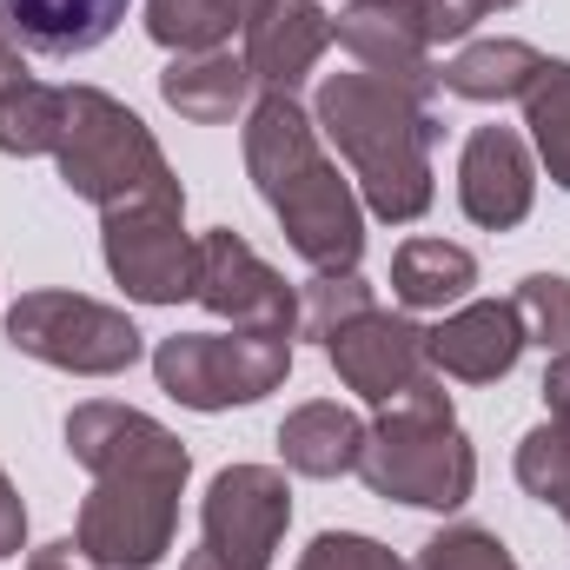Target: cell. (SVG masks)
I'll use <instances>...</instances> for the list:
<instances>
[{"label": "cell", "instance_id": "cell-19", "mask_svg": "<svg viewBox=\"0 0 570 570\" xmlns=\"http://www.w3.org/2000/svg\"><path fill=\"white\" fill-rule=\"evenodd\" d=\"M544 405H551V425H538L518 444V484L544 504H564L570 498V352L551 358L544 372Z\"/></svg>", "mask_w": 570, "mask_h": 570}, {"label": "cell", "instance_id": "cell-25", "mask_svg": "<svg viewBox=\"0 0 570 570\" xmlns=\"http://www.w3.org/2000/svg\"><path fill=\"white\" fill-rule=\"evenodd\" d=\"M518 318H524V338L544 345V352H570V279L564 273H531L518 285Z\"/></svg>", "mask_w": 570, "mask_h": 570}, {"label": "cell", "instance_id": "cell-30", "mask_svg": "<svg viewBox=\"0 0 570 570\" xmlns=\"http://www.w3.org/2000/svg\"><path fill=\"white\" fill-rule=\"evenodd\" d=\"M20 538H27V504H20V491L7 484V471H0V564L20 551Z\"/></svg>", "mask_w": 570, "mask_h": 570}, {"label": "cell", "instance_id": "cell-26", "mask_svg": "<svg viewBox=\"0 0 570 570\" xmlns=\"http://www.w3.org/2000/svg\"><path fill=\"white\" fill-rule=\"evenodd\" d=\"M372 305V285L358 279V273H318V279L305 285V305H298V325H305V338H332L352 312H365Z\"/></svg>", "mask_w": 570, "mask_h": 570}, {"label": "cell", "instance_id": "cell-1", "mask_svg": "<svg viewBox=\"0 0 570 570\" xmlns=\"http://www.w3.org/2000/svg\"><path fill=\"white\" fill-rule=\"evenodd\" d=\"M67 451L94 471V498L80 504L73 544L100 570H153L173 551L179 491H186V444L134 405H73Z\"/></svg>", "mask_w": 570, "mask_h": 570}, {"label": "cell", "instance_id": "cell-5", "mask_svg": "<svg viewBox=\"0 0 570 570\" xmlns=\"http://www.w3.org/2000/svg\"><path fill=\"white\" fill-rule=\"evenodd\" d=\"M358 478L379 498L419 504V511H458L478 484V451L451 419V399L438 379H412L392 405H379V425L365 431Z\"/></svg>", "mask_w": 570, "mask_h": 570}, {"label": "cell", "instance_id": "cell-18", "mask_svg": "<svg viewBox=\"0 0 570 570\" xmlns=\"http://www.w3.org/2000/svg\"><path fill=\"white\" fill-rule=\"evenodd\" d=\"M365 419L345 405H298L279 425V458L298 478H345L365 458Z\"/></svg>", "mask_w": 570, "mask_h": 570}, {"label": "cell", "instance_id": "cell-7", "mask_svg": "<svg viewBox=\"0 0 570 570\" xmlns=\"http://www.w3.org/2000/svg\"><path fill=\"white\" fill-rule=\"evenodd\" d=\"M7 338L13 352L40 358V365H60V372H80V379H114L140 358V325L100 298H80V292H27L7 305Z\"/></svg>", "mask_w": 570, "mask_h": 570}, {"label": "cell", "instance_id": "cell-10", "mask_svg": "<svg viewBox=\"0 0 570 570\" xmlns=\"http://www.w3.org/2000/svg\"><path fill=\"white\" fill-rule=\"evenodd\" d=\"M193 298H199L213 318H233L239 332H298V298H292V285H285L239 233H206V239H199Z\"/></svg>", "mask_w": 570, "mask_h": 570}, {"label": "cell", "instance_id": "cell-34", "mask_svg": "<svg viewBox=\"0 0 570 570\" xmlns=\"http://www.w3.org/2000/svg\"><path fill=\"white\" fill-rule=\"evenodd\" d=\"M558 511H564V524H570V498H564V504H558Z\"/></svg>", "mask_w": 570, "mask_h": 570}, {"label": "cell", "instance_id": "cell-8", "mask_svg": "<svg viewBox=\"0 0 570 570\" xmlns=\"http://www.w3.org/2000/svg\"><path fill=\"white\" fill-rule=\"evenodd\" d=\"M285 524H292V484L273 464H226L199 504V551L179 570H273Z\"/></svg>", "mask_w": 570, "mask_h": 570}, {"label": "cell", "instance_id": "cell-24", "mask_svg": "<svg viewBox=\"0 0 570 570\" xmlns=\"http://www.w3.org/2000/svg\"><path fill=\"white\" fill-rule=\"evenodd\" d=\"M53 134H60V87L33 80V73H13L0 80V153H53Z\"/></svg>", "mask_w": 570, "mask_h": 570}, {"label": "cell", "instance_id": "cell-17", "mask_svg": "<svg viewBox=\"0 0 570 570\" xmlns=\"http://www.w3.org/2000/svg\"><path fill=\"white\" fill-rule=\"evenodd\" d=\"M159 94L179 120H199V127H226L233 114H246V94H253V73L246 60H233L226 47L213 53H179L166 73H159Z\"/></svg>", "mask_w": 570, "mask_h": 570}, {"label": "cell", "instance_id": "cell-4", "mask_svg": "<svg viewBox=\"0 0 570 570\" xmlns=\"http://www.w3.org/2000/svg\"><path fill=\"white\" fill-rule=\"evenodd\" d=\"M53 166H60L67 193H80L100 213H120V206H186L159 140L146 134V120L134 107H120L114 94H100V87H60Z\"/></svg>", "mask_w": 570, "mask_h": 570}, {"label": "cell", "instance_id": "cell-32", "mask_svg": "<svg viewBox=\"0 0 570 570\" xmlns=\"http://www.w3.org/2000/svg\"><path fill=\"white\" fill-rule=\"evenodd\" d=\"M13 73H27V67H20V47H13L7 27H0V80H13Z\"/></svg>", "mask_w": 570, "mask_h": 570}, {"label": "cell", "instance_id": "cell-12", "mask_svg": "<svg viewBox=\"0 0 570 570\" xmlns=\"http://www.w3.org/2000/svg\"><path fill=\"white\" fill-rule=\"evenodd\" d=\"M332 40L379 80H399L412 94L438 87V67H431V40L425 20H419V0H352L338 20H332Z\"/></svg>", "mask_w": 570, "mask_h": 570}, {"label": "cell", "instance_id": "cell-31", "mask_svg": "<svg viewBox=\"0 0 570 570\" xmlns=\"http://www.w3.org/2000/svg\"><path fill=\"white\" fill-rule=\"evenodd\" d=\"M27 570H100V564H87V551L67 538V544H47V551H33V564Z\"/></svg>", "mask_w": 570, "mask_h": 570}, {"label": "cell", "instance_id": "cell-3", "mask_svg": "<svg viewBox=\"0 0 570 570\" xmlns=\"http://www.w3.org/2000/svg\"><path fill=\"white\" fill-rule=\"evenodd\" d=\"M312 127L338 146L358 173L365 206L385 226H412L431 206V146H438V120H431L425 94L379 80V73H325Z\"/></svg>", "mask_w": 570, "mask_h": 570}, {"label": "cell", "instance_id": "cell-20", "mask_svg": "<svg viewBox=\"0 0 570 570\" xmlns=\"http://www.w3.org/2000/svg\"><path fill=\"white\" fill-rule=\"evenodd\" d=\"M478 285V259L444 239H405L392 259V292L405 312H444Z\"/></svg>", "mask_w": 570, "mask_h": 570}, {"label": "cell", "instance_id": "cell-29", "mask_svg": "<svg viewBox=\"0 0 570 570\" xmlns=\"http://www.w3.org/2000/svg\"><path fill=\"white\" fill-rule=\"evenodd\" d=\"M419 20H425L431 47H444V40H464V33L484 20V7H478V0H419Z\"/></svg>", "mask_w": 570, "mask_h": 570}, {"label": "cell", "instance_id": "cell-16", "mask_svg": "<svg viewBox=\"0 0 570 570\" xmlns=\"http://www.w3.org/2000/svg\"><path fill=\"white\" fill-rule=\"evenodd\" d=\"M120 20H127V0H0L7 40L33 47L47 60H67V53L100 47Z\"/></svg>", "mask_w": 570, "mask_h": 570}, {"label": "cell", "instance_id": "cell-14", "mask_svg": "<svg viewBox=\"0 0 570 570\" xmlns=\"http://www.w3.org/2000/svg\"><path fill=\"white\" fill-rule=\"evenodd\" d=\"M524 318H518V305L511 298H471V305H458L444 325H431L425 332V358L438 372H451V379H464V385H498L518 358H524Z\"/></svg>", "mask_w": 570, "mask_h": 570}, {"label": "cell", "instance_id": "cell-9", "mask_svg": "<svg viewBox=\"0 0 570 570\" xmlns=\"http://www.w3.org/2000/svg\"><path fill=\"white\" fill-rule=\"evenodd\" d=\"M179 213L186 206H120V213H100L107 273L127 285V298H140V305H179V298H193L199 239H186Z\"/></svg>", "mask_w": 570, "mask_h": 570}, {"label": "cell", "instance_id": "cell-11", "mask_svg": "<svg viewBox=\"0 0 570 570\" xmlns=\"http://www.w3.org/2000/svg\"><path fill=\"white\" fill-rule=\"evenodd\" d=\"M325 358L338 365V379L365 399V405H392L412 379H425L431 358H425V332L385 305H365L352 312L332 338H325Z\"/></svg>", "mask_w": 570, "mask_h": 570}, {"label": "cell", "instance_id": "cell-13", "mask_svg": "<svg viewBox=\"0 0 570 570\" xmlns=\"http://www.w3.org/2000/svg\"><path fill=\"white\" fill-rule=\"evenodd\" d=\"M538 199V166H531V146L518 140L511 127H478L464 140L458 159V206L471 226L484 233H511Z\"/></svg>", "mask_w": 570, "mask_h": 570}, {"label": "cell", "instance_id": "cell-15", "mask_svg": "<svg viewBox=\"0 0 570 570\" xmlns=\"http://www.w3.org/2000/svg\"><path fill=\"white\" fill-rule=\"evenodd\" d=\"M332 47V13L318 7V0H266L253 20H246V73H253V87H266V94H292L312 67H318V53Z\"/></svg>", "mask_w": 570, "mask_h": 570}, {"label": "cell", "instance_id": "cell-21", "mask_svg": "<svg viewBox=\"0 0 570 570\" xmlns=\"http://www.w3.org/2000/svg\"><path fill=\"white\" fill-rule=\"evenodd\" d=\"M538 67H544V53L524 47V40H478V47L451 53L438 67V80L458 100H524V87L538 80Z\"/></svg>", "mask_w": 570, "mask_h": 570}, {"label": "cell", "instance_id": "cell-6", "mask_svg": "<svg viewBox=\"0 0 570 570\" xmlns=\"http://www.w3.org/2000/svg\"><path fill=\"white\" fill-rule=\"evenodd\" d=\"M292 372V332H179L159 338L153 379L186 412H233L279 392Z\"/></svg>", "mask_w": 570, "mask_h": 570}, {"label": "cell", "instance_id": "cell-23", "mask_svg": "<svg viewBox=\"0 0 570 570\" xmlns=\"http://www.w3.org/2000/svg\"><path fill=\"white\" fill-rule=\"evenodd\" d=\"M524 127L538 140V159L551 186L570 193V60H544L538 80L524 87Z\"/></svg>", "mask_w": 570, "mask_h": 570}, {"label": "cell", "instance_id": "cell-2", "mask_svg": "<svg viewBox=\"0 0 570 570\" xmlns=\"http://www.w3.org/2000/svg\"><path fill=\"white\" fill-rule=\"evenodd\" d=\"M246 173L312 273H358L365 253L358 193L325 159L312 114L292 94H259V107L246 114Z\"/></svg>", "mask_w": 570, "mask_h": 570}, {"label": "cell", "instance_id": "cell-27", "mask_svg": "<svg viewBox=\"0 0 570 570\" xmlns=\"http://www.w3.org/2000/svg\"><path fill=\"white\" fill-rule=\"evenodd\" d=\"M419 570H518V558L504 551L498 531H484V524H451V531H438L425 544Z\"/></svg>", "mask_w": 570, "mask_h": 570}, {"label": "cell", "instance_id": "cell-33", "mask_svg": "<svg viewBox=\"0 0 570 570\" xmlns=\"http://www.w3.org/2000/svg\"><path fill=\"white\" fill-rule=\"evenodd\" d=\"M478 7H484V13H498V7H518V0H478Z\"/></svg>", "mask_w": 570, "mask_h": 570}, {"label": "cell", "instance_id": "cell-22", "mask_svg": "<svg viewBox=\"0 0 570 570\" xmlns=\"http://www.w3.org/2000/svg\"><path fill=\"white\" fill-rule=\"evenodd\" d=\"M266 0H146V33L173 53H213L233 33H246V20Z\"/></svg>", "mask_w": 570, "mask_h": 570}, {"label": "cell", "instance_id": "cell-28", "mask_svg": "<svg viewBox=\"0 0 570 570\" xmlns=\"http://www.w3.org/2000/svg\"><path fill=\"white\" fill-rule=\"evenodd\" d=\"M298 570H405L399 551H385L379 538H358V531H318L312 551L298 558Z\"/></svg>", "mask_w": 570, "mask_h": 570}]
</instances>
